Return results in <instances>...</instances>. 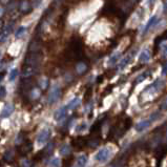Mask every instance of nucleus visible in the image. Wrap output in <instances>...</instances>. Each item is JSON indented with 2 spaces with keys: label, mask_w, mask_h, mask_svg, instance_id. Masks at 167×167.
I'll return each mask as SVG.
<instances>
[{
  "label": "nucleus",
  "mask_w": 167,
  "mask_h": 167,
  "mask_svg": "<svg viewBox=\"0 0 167 167\" xmlns=\"http://www.w3.org/2000/svg\"><path fill=\"white\" fill-rule=\"evenodd\" d=\"M110 153H112V151H110L109 148H107V147L101 148L96 155L97 162H99V163H105V162L108 160Z\"/></svg>",
  "instance_id": "obj_1"
},
{
  "label": "nucleus",
  "mask_w": 167,
  "mask_h": 167,
  "mask_svg": "<svg viewBox=\"0 0 167 167\" xmlns=\"http://www.w3.org/2000/svg\"><path fill=\"white\" fill-rule=\"evenodd\" d=\"M50 135H51V130L47 129V128H44V129L41 130L39 132V135L37 136V140H36L37 144L39 146L45 144V143L47 142L48 139H50Z\"/></svg>",
  "instance_id": "obj_2"
},
{
  "label": "nucleus",
  "mask_w": 167,
  "mask_h": 167,
  "mask_svg": "<svg viewBox=\"0 0 167 167\" xmlns=\"http://www.w3.org/2000/svg\"><path fill=\"white\" fill-rule=\"evenodd\" d=\"M60 95H61V89L60 87L55 86L51 89L50 94H48V103L50 104H54L58 101L59 98H60Z\"/></svg>",
  "instance_id": "obj_3"
},
{
  "label": "nucleus",
  "mask_w": 167,
  "mask_h": 167,
  "mask_svg": "<svg viewBox=\"0 0 167 167\" xmlns=\"http://www.w3.org/2000/svg\"><path fill=\"white\" fill-rule=\"evenodd\" d=\"M66 110H67V106H62L56 110L55 115H54V118H55L56 121H61V120L64 119V117L66 115Z\"/></svg>",
  "instance_id": "obj_4"
},
{
  "label": "nucleus",
  "mask_w": 167,
  "mask_h": 167,
  "mask_svg": "<svg viewBox=\"0 0 167 167\" xmlns=\"http://www.w3.org/2000/svg\"><path fill=\"white\" fill-rule=\"evenodd\" d=\"M150 119L149 120H143V121H140L139 123H137L136 124V126H135V129L137 130L138 132H143V130H145L146 128H147L148 126L150 125Z\"/></svg>",
  "instance_id": "obj_5"
},
{
  "label": "nucleus",
  "mask_w": 167,
  "mask_h": 167,
  "mask_svg": "<svg viewBox=\"0 0 167 167\" xmlns=\"http://www.w3.org/2000/svg\"><path fill=\"white\" fill-rule=\"evenodd\" d=\"M13 112H14V105L13 104H6V106L3 107V109H2L1 112V118H7L10 117Z\"/></svg>",
  "instance_id": "obj_6"
},
{
  "label": "nucleus",
  "mask_w": 167,
  "mask_h": 167,
  "mask_svg": "<svg viewBox=\"0 0 167 167\" xmlns=\"http://www.w3.org/2000/svg\"><path fill=\"white\" fill-rule=\"evenodd\" d=\"M149 60H150V53L148 52L147 50L143 51V52L140 54V56H139V61L142 63H146Z\"/></svg>",
  "instance_id": "obj_7"
},
{
  "label": "nucleus",
  "mask_w": 167,
  "mask_h": 167,
  "mask_svg": "<svg viewBox=\"0 0 167 167\" xmlns=\"http://www.w3.org/2000/svg\"><path fill=\"white\" fill-rule=\"evenodd\" d=\"M157 23H158V21H157V16H153V18H150L149 21H148L147 24L145 25V29H144V32H143V34H147L148 31H149L151 27L153 26V25H156Z\"/></svg>",
  "instance_id": "obj_8"
},
{
  "label": "nucleus",
  "mask_w": 167,
  "mask_h": 167,
  "mask_svg": "<svg viewBox=\"0 0 167 167\" xmlns=\"http://www.w3.org/2000/svg\"><path fill=\"white\" fill-rule=\"evenodd\" d=\"M120 56H121V53H120V52H116V53L112 54V55L110 56L109 60H108V65L109 66H114L115 64L118 62Z\"/></svg>",
  "instance_id": "obj_9"
},
{
  "label": "nucleus",
  "mask_w": 167,
  "mask_h": 167,
  "mask_svg": "<svg viewBox=\"0 0 167 167\" xmlns=\"http://www.w3.org/2000/svg\"><path fill=\"white\" fill-rule=\"evenodd\" d=\"M87 157L85 155H82L77 159V164L76 167H85L87 164Z\"/></svg>",
  "instance_id": "obj_10"
},
{
  "label": "nucleus",
  "mask_w": 167,
  "mask_h": 167,
  "mask_svg": "<svg viewBox=\"0 0 167 167\" xmlns=\"http://www.w3.org/2000/svg\"><path fill=\"white\" fill-rule=\"evenodd\" d=\"M132 59V54H129V55H127L126 57H125L124 59H122V61L119 63V69L121 71V69H123L125 67L126 65H128V63L130 62V60Z\"/></svg>",
  "instance_id": "obj_11"
},
{
  "label": "nucleus",
  "mask_w": 167,
  "mask_h": 167,
  "mask_svg": "<svg viewBox=\"0 0 167 167\" xmlns=\"http://www.w3.org/2000/svg\"><path fill=\"white\" fill-rule=\"evenodd\" d=\"M80 103H81L80 98H74L66 106H67V109H74L76 108V107H78L79 105H80Z\"/></svg>",
  "instance_id": "obj_12"
},
{
  "label": "nucleus",
  "mask_w": 167,
  "mask_h": 167,
  "mask_svg": "<svg viewBox=\"0 0 167 167\" xmlns=\"http://www.w3.org/2000/svg\"><path fill=\"white\" fill-rule=\"evenodd\" d=\"M25 32H26V27L25 26H19L16 31V33H15V37H16V39H19L20 37H22L23 35L25 34Z\"/></svg>",
  "instance_id": "obj_13"
},
{
  "label": "nucleus",
  "mask_w": 167,
  "mask_h": 167,
  "mask_svg": "<svg viewBox=\"0 0 167 167\" xmlns=\"http://www.w3.org/2000/svg\"><path fill=\"white\" fill-rule=\"evenodd\" d=\"M163 86H164V81L159 79V80H157L155 83H153V85L151 87H153L155 91H160L161 88H163Z\"/></svg>",
  "instance_id": "obj_14"
},
{
  "label": "nucleus",
  "mask_w": 167,
  "mask_h": 167,
  "mask_svg": "<svg viewBox=\"0 0 167 167\" xmlns=\"http://www.w3.org/2000/svg\"><path fill=\"white\" fill-rule=\"evenodd\" d=\"M17 76H18V69L17 68L12 69L11 73H10V75H9V80L11 82L15 81V80H16V78H17Z\"/></svg>",
  "instance_id": "obj_15"
},
{
  "label": "nucleus",
  "mask_w": 167,
  "mask_h": 167,
  "mask_svg": "<svg viewBox=\"0 0 167 167\" xmlns=\"http://www.w3.org/2000/svg\"><path fill=\"white\" fill-rule=\"evenodd\" d=\"M50 166L51 167H59L60 166V159L57 158V157L53 158L50 162Z\"/></svg>",
  "instance_id": "obj_16"
},
{
  "label": "nucleus",
  "mask_w": 167,
  "mask_h": 167,
  "mask_svg": "<svg viewBox=\"0 0 167 167\" xmlns=\"http://www.w3.org/2000/svg\"><path fill=\"white\" fill-rule=\"evenodd\" d=\"M69 150H71V148H69L68 145H63L62 147H61L60 149V155L61 156H66L69 153Z\"/></svg>",
  "instance_id": "obj_17"
},
{
  "label": "nucleus",
  "mask_w": 167,
  "mask_h": 167,
  "mask_svg": "<svg viewBox=\"0 0 167 167\" xmlns=\"http://www.w3.org/2000/svg\"><path fill=\"white\" fill-rule=\"evenodd\" d=\"M30 9H31V6H30L29 2H27V1H22V2H21V6H20V10H21L22 12H27Z\"/></svg>",
  "instance_id": "obj_18"
},
{
  "label": "nucleus",
  "mask_w": 167,
  "mask_h": 167,
  "mask_svg": "<svg viewBox=\"0 0 167 167\" xmlns=\"http://www.w3.org/2000/svg\"><path fill=\"white\" fill-rule=\"evenodd\" d=\"M77 71H78L79 74H82L83 71H85V69H86V65L84 63H79L78 65H77Z\"/></svg>",
  "instance_id": "obj_19"
},
{
  "label": "nucleus",
  "mask_w": 167,
  "mask_h": 167,
  "mask_svg": "<svg viewBox=\"0 0 167 167\" xmlns=\"http://www.w3.org/2000/svg\"><path fill=\"white\" fill-rule=\"evenodd\" d=\"M161 53L167 57V42H163L161 44Z\"/></svg>",
  "instance_id": "obj_20"
},
{
  "label": "nucleus",
  "mask_w": 167,
  "mask_h": 167,
  "mask_svg": "<svg viewBox=\"0 0 167 167\" xmlns=\"http://www.w3.org/2000/svg\"><path fill=\"white\" fill-rule=\"evenodd\" d=\"M3 159L6 160V162L7 161H12V159H13V153L11 150H9V151H6V155H4V157H3Z\"/></svg>",
  "instance_id": "obj_21"
},
{
  "label": "nucleus",
  "mask_w": 167,
  "mask_h": 167,
  "mask_svg": "<svg viewBox=\"0 0 167 167\" xmlns=\"http://www.w3.org/2000/svg\"><path fill=\"white\" fill-rule=\"evenodd\" d=\"M6 96V87H0V99H3Z\"/></svg>",
  "instance_id": "obj_22"
},
{
  "label": "nucleus",
  "mask_w": 167,
  "mask_h": 167,
  "mask_svg": "<svg viewBox=\"0 0 167 167\" xmlns=\"http://www.w3.org/2000/svg\"><path fill=\"white\" fill-rule=\"evenodd\" d=\"M39 95H40L39 89H37V88L33 89V92H32V97H33V98H34V99H37L38 97H39Z\"/></svg>",
  "instance_id": "obj_23"
},
{
  "label": "nucleus",
  "mask_w": 167,
  "mask_h": 167,
  "mask_svg": "<svg viewBox=\"0 0 167 167\" xmlns=\"http://www.w3.org/2000/svg\"><path fill=\"white\" fill-rule=\"evenodd\" d=\"M22 167H32V163L29 160H23L21 163Z\"/></svg>",
  "instance_id": "obj_24"
},
{
  "label": "nucleus",
  "mask_w": 167,
  "mask_h": 167,
  "mask_svg": "<svg viewBox=\"0 0 167 167\" xmlns=\"http://www.w3.org/2000/svg\"><path fill=\"white\" fill-rule=\"evenodd\" d=\"M159 117H160V114H159V112H155V114H153V115H151V117H150V121H151V122L156 121V120L158 119Z\"/></svg>",
  "instance_id": "obj_25"
},
{
  "label": "nucleus",
  "mask_w": 167,
  "mask_h": 167,
  "mask_svg": "<svg viewBox=\"0 0 167 167\" xmlns=\"http://www.w3.org/2000/svg\"><path fill=\"white\" fill-rule=\"evenodd\" d=\"M40 86L41 88H46V86H47V80L46 79H44V80H42V82H40Z\"/></svg>",
  "instance_id": "obj_26"
},
{
  "label": "nucleus",
  "mask_w": 167,
  "mask_h": 167,
  "mask_svg": "<svg viewBox=\"0 0 167 167\" xmlns=\"http://www.w3.org/2000/svg\"><path fill=\"white\" fill-rule=\"evenodd\" d=\"M156 1H157V0H147L148 6H149V7H153V6L156 4Z\"/></svg>",
  "instance_id": "obj_27"
},
{
  "label": "nucleus",
  "mask_w": 167,
  "mask_h": 167,
  "mask_svg": "<svg viewBox=\"0 0 167 167\" xmlns=\"http://www.w3.org/2000/svg\"><path fill=\"white\" fill-rule=\"evenodd\" d=\"M3 13H4V10H3V7L2 6H0V17L3 15Z\"/></svg>",
  "instance_id": "obj_28"
},
{
  "label": "nucleus",
  "mask_w": 167,
  "mask_h": 167,
  "mask_svg": "<svg viewBox=\"0 0 167 167\" xmlns=\"http://www.w3.org/2000/svg\"><path fill=\"white\" fill-rule=\"evenodd\" d=\"M163 74H164V75H166V74H167V64H166L165 67L163 68Z\"/></svg>",
  "instance_id": "obj_29"
},
{
  "label": "nucleus",
  "mask_w": 167,
  "mask_h": 167,
  "mask_svg": "<svg viewBox=\"0 0 167 167\" xmlns=\"http://www.w3.org/2000/svg\"><path fill=\"white\" fill-rule=\"evenodd\" d=\"M166 107H167V100H166V102H165V103H164V104H163V108H164V109H165V108H166Z\"/></svg>",
  "instance_id": "obj_30"
},
{
  "label": "nucleus",
  "mask_w": 167,
  "mask_h": 167,
  "mask_svg": "<svg viewBox=\"0 0 167 167\" xmlns=\"http://www.w3.org/2000/svg\"><path fill=\"white\" fill-rule=\"evenodd\" d=\"M0 167H1V166H0Z\"/></svg>",
  "instance_id": "obj_31"
}]
</instances>
